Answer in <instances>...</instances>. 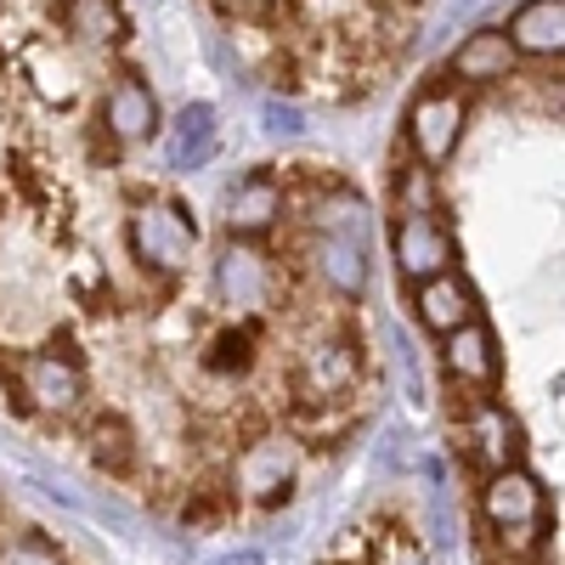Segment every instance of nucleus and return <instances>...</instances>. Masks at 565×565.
I'll use <instances>...</instances> for the list:
<instances>
[{
    "mask_svg": "<svg viewBox=\"0 0 565 565\" xmlns=\"http://www.w3.org/2000/svg\"><path fill=\"white\" fill-rule=\"evenodd\" d=\"M367 565H430V554H424V543L407 526H385L373 554H367Z\"/></svg>",
    "mask_w": 565,
    "mask_h": 565,
    "instance_id": "nucleus-22",
    "label": "nucleus"
},
{
    "mask_svg": "<svg viewBox=\"0 0 565 565\" xmlns=\"http://www.w3.org/2000/svg\"><path fill=\"white\" fill-rule=\"evenodd\" d=\"M0 565H68L45 537L18 532V537H0Z\"/></svg>",
    "mask_w": 565,
    "mask_h": 565,
    "instance_id": "nucleus-23",
    "label": "nucleus"
},
{
    "mask_svg": "<svg viewBox=\"0 0 565 565\" xmlns=\"http://www.w3.org/2000/svg\"><path fill=\"white\" fill-rule=\"evenodd\" d=\"M215 148H221L215 108H210V103H186V108L175 114L170 136H164V159H170V170L193 175V170H204V164L215 159Z\"/></svg>",
    "mask_w": 565,
    "mask_h": 565,
    "instance_id": "nucleus-12",
    "label": "nucleus"
},
{
    "mask_svg": "<svg viewBox=\"0 0 565 565\" xmlns=\"http://www.w3.org/2000/svg\"><path fill=\"white\" fill-rule=\"evenodd\" d=\"M63 29L79 45H119L125 40V18L114 0H63Z\"/></svg>",
    "mask_w": 565,
    "mask_h": 565,
    "instance_id": "nucleus-18",
    "label": "nucleus"
},
{
    "mask_svg": "<svg viewBox=\"0 0 565 565\" xmlns=\"http://www.w3.org/2000/svg\"><path fill=\"white\" fill-rule=\"evenodd\" d=\"M210 565H266V554H260V548H238V554H221V559H210Z\"/></svg>",
    "mask_w": 565,
    "mask_h": 565,
    "instance_id": "nucleus-27",
    "label": "nucleus"
},
{
    "mask_svg": "<svg viewBox=\"0 0 565 565\" xmlns=\"http://www.w3.org/2000/svg\"><path fill=\"white\" fill-rule=\"evenodd\" d=\"M441 356H447L452 380L463 391H492L498 385V340H492V328L481 317H469V322L452 328V334H441Z\"/></svg>",
    "mask_w": 565,
    "mask_h": 565,
    "instance_id": "nucleus-11",
    "label": "nucleus"
},
{
    "mask_svg": "<svg viewBox=\"0 0 565 565\" xmlns=\"http://www.w3.org/2000/svg\"><path fill=\"white\" fill-rule=\"evenodd\" d=\"M463 119H469L463 90H452V85L418 90V103L407 108V141H413L418 164L441 170L452 159V148H458V136H463Z\"/></svg>",
    "mask_w": 565,
    "mask_h": 565,
    "instance_id": "nucleus-4",
    "label": "nucleus"
},
{
    "mask_svg": "<svg viewBox=\"0 0 565 565\" xmlns=\"http://www.w3.org/2000/svg\"><path fill=\"white\" fill-rule=\"evenodd\" d=\"M356 380H362V356H356V345L340 340V334L311 340V345L300 351V362H295V391H300V402H340V396L356 391Z\"/></svg>",
    "mask_w": 565,
    "mask_h": 565,
    "instance_id": "nucleus-5",
    "label": "nucleus"
},
{
    "mask_svg": "<svg viewBox=\"0 0 565 565\" xmlns=\"http://www.w3.org/2000/svg\"><path fill=\"white\" fill-rule=\"evenodd\" d=\"M193 249H199V226L186 221L181 204H141L130 215V255L148 271L175 277L193 266Z\"/></svg>",
    "mask_w": 565,
    "mask_h": 565,
    "instance_id": "nucleus-3",
    "label": "nucleus"
},
{
    "mask_svg": "<svg viewBox=\"0 0 565 565\" xmlns=\"http://www.w3.org/2000/svg\"><path fill=\"white\" fill-rule=\"evenodd\" d=\"M282 210H289L282 181L266 175V170H255V175H244L226 193V232H232V238H260V232H271L282 221Z\"/></svg>",
    "mask_w": 565,
    "mask_h": 565,
    "instance_id": "nucleus-9",
    "label": "nucleus"
},
{
    "mask_svg": "<svg viewBox=\"0 0 565 565\" xmlns=\"http://www.w3.org/2000/svg\"><path fill=\"white\" fill-rule=\"evenodd\" d=\"M255 367V334L249 328H226V334L210 340L204 351V373H215V380H238V373Z\"/></svg>",
    "mask_w": 565,
    "mask_h": 565,
    "instance_id": "nucleus-20",
    "label": "nucleus"
},
{
    "mask_svg": "<svg viewBox=\"0 0 565 565\" xmlns=\"http://www.w3.org/2000/svg\"><path fill=\"white\" fill-rule=\"evenodd\" d=\"M396 204L407 210V215H441V186H436V170L430 164H407V170H396Z\"/></svg>",
    "mask_w": 565,
    "mask_h": 565,
    "instance_id": "nucleus-21",
    "label": "nucleus"
},
{
    "mask_svg": "<svg viewBox=\"0 0 565 565\" xmlns=\"http://www.w3.org/2000/svg\"><path fill=\"white\" fill-rule=\"evenodd\" d=\"M18 396H23V407H40V413H74L85 396V373L74 356L34 351L18 362Z\"/></svg>",
    "mask_w": 565,
    "mask_h": 565,
    "instance_id": "nucleus-6",
    "label": "nucleus"
},
{
    "mask_svg": "<svg viewBox=\"0 0 565 565\" xmlns=\"http://www.w3.org/2000/svg\"><path fill=\"white\" fill-rule=\"evenodd\" d=\"M391 255L413 282L436 277V271H452V238H447L441 215H407L402 210L396 226H391Z\"/></svg>",
    "mask_w": 565,
    "mask_h": 565,
    "instance_id": "nucleus-7",
    "label": "nucleus"
},
{
    "mask_svg": "<svg viewBox=\"0 0 565 565\" xmlns=\"http://www.w3.org/2000/svg\"><path fill=\"white\" fill-rule=\"evenodd\" d=\"M260 119H266L271 136H300V130H306V114H300L295 103H282V97H266V103H260Z\"/></svg>",
    "mask_w": 565,
    "mask_h": 565,
    "instance_id": "nucleus-24",
    "label": "nucleus"
},
{
    "mask_svg": "<svg viewBox=\"0 0 565 565\" xmlns=\"http://www.w3.org/2000/svg\"><path fill=\"white\" fill-rule=\"evenodd\" d=\"M311 271L328 295L340 300H367V282H373V266H367V249L340 238V232H317L311 238Z\"/></svg>",
    "mask_w": 565,
    "mask_h": 565,
    "instance_id": "nucleus-8",
    "label": "nucleus"
},
{
    "mask_svg": "<svg viewBox=\"0 0 565 565\" xmlns=\"http://www.w3.org/2000/svg\"><path fill=\"white\" fill-rule=\"evenodd\" d=\"M90 463H97L103 476H130L136 469V436L119 413H103L90 424Z\"/></svg>",
    "mask_w": 565,
    "mask_h": 565,
    "instance_id": "nucleus-19",
    "label": "nucleus"
},
{
    "mask_svg": "<svg viewBox=\"0 0 565 565\" xmlns=\"http://www.w3.org/2000/svg\"><path fill=\"white\" fill-rule=\"evenodd\" d=\"M481 514H487V526L503 537V548H532L543 537V487H537V476L521 469V463L487 469Z\"/></svg>",
    "mask_w": 565,
    "mask_h": 565,
    "instance_id": "nucleus-1",
    "label": "nucleus"
},
{
    "mask_svg": "<svg viewBox=\"0 0 565 565\" xmlns=\"http://www.w3.org/2000/svg\"><path fill=\"white\" fill-rule=\"evenodd\" d=\"M295 463H300V452H295V441H277V436H266V441H249L244 452H238V487L255 498V503H282L289 498V481H295Z\"/></svg>",
    "mask_w": 565,
    "mask_h": 565,
    "instance_id": "nucleus-10",
    "label": "nucleus"
},
{
    "mask_svg": "<svg viewBox=\"0 0 565 565\" xmlns=\"http://www.w3.org/2000/svg\"><path fill=\"white\" fill-rule=\"evenodd\" d=\"M215 295H221V306H232V311L260 317V311H271L277 295H282V271H277V260H271L255 238H232V244L221 249V260H215Z\"/></svg>",
    "mask_w": 565,
    "mask_h": 565,
    "instance_id": "nucleus-2",
    "label": "nucleus"
},
{
    "mask_svg": "<svg viewBox=\"0 0 565 565\" xmlns=\"http://www.w3.org/2000/svg\"><path fill=\"white\" fill-rule=\"evenodd\" d=\"M413 317L430 328V334H452L458 322L476 317V295H469V282L452 277V271L418 277V282H413Z\"/></svg>",
    "mask_w": 565,
    "mask_h": 565,
    "instance_id": "nucleus-13",
    "label": "nucleus"
},
{
    "mask_svg": "<svg viewBox=\"0 0 565 565\" xmlns=\"http://www.w3.org/2000/svg\"><path fill=\"white\" fill-rule=\"evenodd\" d=\"M463 436L476 441V452H481L487 469L521 463V430H514V418H509L498 402H487V396L463 402Z\"/></svg>",
    "mask_w": 565,
    "mask_h": 565,
    "instance_id": "nucleus-15",
    "label": "nucleus"
},
{
    "mask_svg": "<svg viewBox=\"0 0 565 565\" xmlns=\"http://www.w3.org/2000/svg\"><path fill=\"white\" fill-rule=\"evenodd\" d=\"M503 34L521 57H559L565 52V0H526Z\"/></svg>",
    "mask_w": 565,
    "mask_h": 565,
    "instance_id": "nucleus-16",
    "label": "nucleus"
},
{
    "mask_svg": "<svg viewBox=\"0 0 565 565\" xmlns=\"http://www.w3.org/2000/svg\"><path fill=\"white\" fill-rule=\"evenodd\" d=\"M232 514V498H193L186 503V526H221Z\"/></svg>",
    "mask_w": 565,
    "mask_h": 565,
    "instance_id": "nucleus-25",
    "label": "nucleus"
},
{
    "mask_svg": "<svg viewBox=\"0 0 565 565\" xmlns=\"http://www.w3.org/2000/svg\"><path fill=\"white\" fill-rule=\"evenodd\" d=\"M514 63H521V52L509 45V34L503 29H476V34H463V45L452 52V79H463V85H498V79H509L514 74Z\"/></svg>",
    "mask_w": 565,
    "mask_h": 565,
    "instance_id": "nucleus-14",
    "label": "nucleus"
},
{
    "mask_svg": "<svg viewBox=\"0 0 565 565\" xmlns=\"http://www.w3.org/2000/svg\"><path fill=\"white\" fill-rule=\"evenodd\" d=\"M430 537H436V548H452V509H447V492L436 487V498H430Z\"/></svg>",
    "mask_w": 565,
    "mask_h": 565,
    "instance_id": "nucleus-26",
    "label": "nucleus"
},
{
    "mask_svg": "<svg viewBox=\"0 0 565 565\" xmlns=\"http://www.w3.org/2000/svg\"><path fill=\"white\" fill-rule=\"evenodd\" d=\"M103 130L114 141H148V136H159V103H153V90L141 85V79H119L108 90V103H103Z\"/></svg>",
    "mask_w": 565,
    "mask_h": 565,
    "instance_id": "nucleus-17",
    "label": "nucleus"
}]
</instances>
